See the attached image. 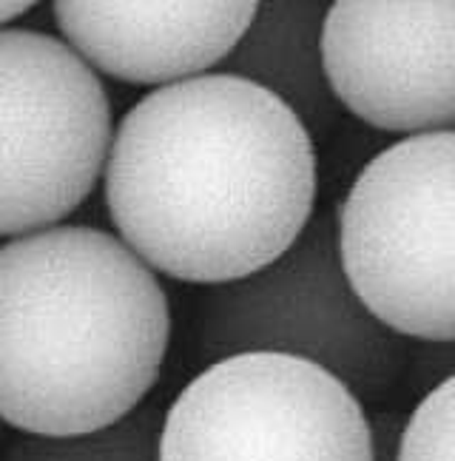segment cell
<instances>
[{
    "mask_svg": "<svg viewBox=\"0 0 455 461\" xmlns=\"http://www.w3.org/2000/svg\"><path fill=\"white\" fill-rule=\"evenodd\" d=\"M410 376L415 384L430 393L433 387H439L442 382L452 379V342H424V350H410Z\"/></svg>",
    "mask_w": 455,
    "mask_h": 461,
    "instance_id": "12",
    "label": "cell"
},
{
    "mask_svg": "<svg viewBox=\"0 0 455 461\" xmlns=\"http://www.w3.org/2000/svg\"><path fill=\"white\" fill-rule=\"evenodd\" d=\"M156 461H370L364 404L322 367L239 353L168 404Z\"/></svg>",
    "mask_w": 455,
    "mask_h": 461,
    "instance_id": "6",
    "label": "cell"
},
{
    "mask_svg": "<svg viewBox=\"0 0 455 461\" xmlns=\"http://www.w3.org/2000/svg\"><path fill=\"white\" fill-rule=\"evenodd\" d=\"M248 0H60V41L80 60L131 86H174L214 72L251 26Z\"/></svg>",
    "mask_w": 455,
    "mask_h": 461,
    "instance_id": "8",
    "label": "cell"
},
{
    "mask_svg": "<svg viewBox=\"0 0 455 461\" xmlns=\"http://www.w3.org/2000/svg\"><path fill=\"white\" fill-rule=\"evenodd\" d=\"M197 350L208 365L239 353L302 359L364 404L396 387L413 348L373 319L347 285L334 211L319 208L279 259L205 291Z\"/></svg>",
    "mask_w": 455,
    "mask_h": 461,
    "instance_id": "4",
    "label": "cell"
},
{
    "mask_svg": "<svg viewBox=\"0 0 455 461\" xmlns=\"http://www.w3.org/2000/svg\"><path fill=\"white\" fill-rule=\"evenodd\" d=\"M455 134L398 140L350 185L336 225L347 285L401 339H455Z\"/></svg>",
    "mask_w": 455,
    "mask_h": 461,
    "instance_id": "3",
    "label": "cell"
},
{
    "mask_svg": "<svg viewBox=\"0 0 455 461\" xmlns=\"http://www.w3.org/2000/svg\"><path fill=\"white\" fill-rule=\"evenodd\" d=\"M171 342L163 282L109 230L0 245V421L26 436L109 428L146 402Z\"/></svg>",
    "mask_w": 455,
    "mask_h": 461,
    "instance_id": "2",
    "label": "cell"
},
{
    "mask_svg": "<svg viewBox=\"0 0 455 461\" xmlns=\"http://www.w3.org/2000/svg\"><path fill=\"white\" fill-rule=\"evenodd\" d=\"M452 0H339L322 21V68L339 109L393 134L452 131Z\"/></svg>",
    "mask_w": 455,
    "mask_h": 461,
    "instance_id": "7",
    "label": "cell"
},
{
    "mask_svg": "<svg viewBox=\"0 0 455 461\" xmlns=\"http://www.w3.org/2000/svg\"><path fill=\"white\" fill-rule=\"evenodd\" d=\"M100 75L60 38L0 29V237L63 225L92 197L112 146Z\"/></svg>",
    "mask_w": 455,
    "mask_h": 461,
    "instance_id": "5",
    "label": "cell"
},
{
    "mask_svg": "<svg viewBox=\"0 0 455 461\" xmlns=\"http://www.w3.org/2000/svg\"><path fill=\"white\" fill-rule=\"evenodd\" d=\"M370 421V461H396L398 436L405 428V416L398 413H376Z\"/></svg>",
    "mask_w": 455,
    "mask_h": 461,
    "instance_id": "13",
    "label": "cell"
},
{
    "mask_svg": "<svg viewBox=\"0 0 455 461\" xmlns=\"http://www.w3.org/2000/svg\"><path fill=\"white\" fill-rule=\"evenodd\" d=\"M322 0L259 4L251 26L214 72L265 88L296 114L310 140H325L339 120L322 68Z\"/></svg>",
    "mask_w": 455,
    "mask_h": 461,
    "instance_id": "9",
    "label": "cell"
},
{
    "mask_svg": "<svg viewBox=\"0 0 455 461\" xmlns=\"http://www.w3.org/2000/svg\"><path fill=\"white\" fill-rule=\"evenodd\" d=\"M163 411L139 404L134 413L94 433L80 436H17L4 461H156Z\"/></svg>",
    "mask_w": 455,
    "mask_h": 461,
    "instance_id": "10",
    "label": "cell"
},
{
    "mask_svg": "<svg viewBox=\"0 0 455 461\" xmlns=\"http://www.w3.org/2000/svg\"><path fill=\"white\" fill-rule=\"evenodd\" d=\"M455 376L422 396L398 436L396 461H452Z\"/></svg>",
    "mask_w": 455,
    "mask_h": 461,
    "instance_id": "11",
    "label": "cell"
},
{
    "mask_svg": "<svg viewBox=\"0 0 455 461\" xmlns=\"http://www.w3.org/2000/svg\"><path fill=\"white\" fill-rule=\"evenodd\" d=\"M317 183L296 114L219 72L131 105L103 168L117 240L154 274L208 288L282 257L317 211Z\"/></svg>",
    "mask_w": 455,
    "mask_h": 461,
    "instance_id": "1",
    "label": "cell"
},
{
    "mask_svg": "<svg viewBox=\"0 0 455 461\" xmlns=\"http://www.w3.org/2000/svg\"><path fill=\"white\" fill-rule=\"evenodd\" d=\"M31 9H34V4H21V0H14V4H6V0H0V29H6L12 21L23 17Z\"/></svg>",
    "mask_w": 455,
    "mask_h": 461,
    "instance_id": "14",
    "label": "cell"
}]
</instances>
